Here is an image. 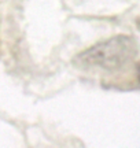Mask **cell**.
<instances>
[{
    "label": "cell",
    "instance_id": "1",
    "mask_svg": "<svg viewBox=\"0 0 140 148\" xmlns=\"http://www.w3.org/2000/svg\"><path fill=\"white\" fill-rule=\"evenodd\" d=\"M137 55V44L129 36H115L85 49L74 59V64L82 69L118 70Z\"/></svg>",
    "mask_w": 140,
    "mask_h": 148
},
{
    "label": "cell",
    "instance_id": "2",
    "mask_svg": "<svg viewBox=\"0 0 140 148\" xmlns=\"http://www.w3.org/2000/svg\"><path fill=\"white\" fill-rule=\"evenodd\" d=\"M137 79H139V82H140V64L137 66Z\"/></svg>",
    "mask_w": 140,
    "mask_h": 148
},
{
    "label": "cell",
    "instance_id": "3",
    "mask_svg": "<svg viewBox=\"0 0 140 148\" xmlns=\"http://www.w3.org/2000/svg\"><path fill=\"white\" fill-rule=\"evenodd\" d=\"M137 26H139V29H140V18L137 19Z\"/></svg>",
    "mask_w": 140,
    "mask_h": 148
}]
</instances>
